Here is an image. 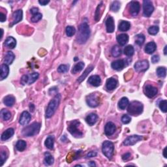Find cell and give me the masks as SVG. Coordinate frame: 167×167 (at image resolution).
<instances>
[{
	"mask_svg": "<svg viewBox=\"0 0 167 167\" xmlns=\"http://www.w3.org/2000/svg\"><path fill=\"white\" fill-rule=\"evenodd\" d=\"M90 35V27L86 22H84L79 26L77 41L79 44L86 43Z\"/></svg>",
	"mask_w": 167,
	"mask_h": 167,
	"instance_id": "cell-1",
	"label": "cell"
},
{
	"mask_svg": "<svg viewBox=\"0 0 167 167\" xmlns=\"http://www.w3.org/2000/svg\"><path fill=\"white\" fill-rule=\"evenodd\" d=\"M60 100H61L60 94H57V95L53 98V99H52L50 102L48 103V107L46 110V113H45L47 118H51L54 114V113H55L57 108L59 107Z\"/></svg>",
	"mask_w": 167,
	"mask_h": 167,
	"instance_id": "cell-2",
	"label": "cell"
},
{
	"mask_svg": "<svg viewBox=\"0 0 167 167\" xmlns=\"http://www.w3.org/2000/svg\"><path fill=\"white\" fill-rule=\"evenodd\" d=\"M41 129V124L37 122L32 123V125L26 126L22 130V135L24 136H33L39 133Z\"/></svg>",
	"mask_w": 167,
	"mask_h": 167,
	"instance_id": "cell-3",
	"label": "cell"
},
{
	"mask_svg": "<svg viewBox=\"0 0 167 167\" xmlns=\"http://www.w3.org/2000/svg\"><path fill=\"white\" fill-rule=\"evenodd\" d=\"M143 105L140 102L134 101L129 105L127 112L130 115L132 116H138L143 112Z\"/></svg>",
	"mask_w": 167,
	"mask_h": 167,
	"instance_id": "cell-4",
	"label": "cell"
},
{
	"mask_svg": "<svg viewBox=\"0 0 167 167\" xmlns=\"http://www.w3.org/2000/svg\"><path fill=\"white\" fill-rule=\"evenodd\" d=\"M114 144L110 141H105L102 143V151L103 154L107 157L108 159H112V156L114 155Z\"/></svg>",
	"mask_w": 167,
	"mask_h": 167,
	"instance_id": "cell-5",
	"label": "cell"
},
{
	"mask_svg": "<svg viewBox=\"0 0 167 167\" xmlns=\"http://www.w3.org/2000/svg\"><path fill=\"white\" fill-rule=\"evenodd\" d=\"M79 125H80V122H79V121H78L77 120H73L71 121V122H69V126L67 127V129L69 133L76 138L80 137V136H82L83 135V133L81 132V130L78 129Z\"/></svg>",
	"mask_w": 167,
	"mask_h": 167,
	"instance_id": "cell-6",
	"label": "cell"
},
{
	"mask_svg": "<svg viewBox=\"0 0 167 167\" xmlns=\"http://www.w3.org/2000/svg\"><path fill=\"white\" fill-rule=\"evenodd\" d=\"M39 77L38 72H33L29 75H25L21 78L20 82L23 85L32 84L37 80Z\"/></svg>",
	"mask_w": 167,
	"mask_h": 167,
	"instance_id": "cell-7",
	"label": "cell"
},
{
	"mask_svg": "<svg viewBox=\"0 0 167 167\" xmlns=\"http://www.w3.org/2000/svg\"><path fill=\"white\" fill-rule=\"evenodd\" d=\"M86 102L87 105L92 108L98 107L100 104L99 95L96 93H92L87 97Z\"/></svg>",
	"mask_w": 167,
	"mask_h": 167,
	"instance_id": "cell-8",
	"label": "cell"
},
{
	"mask_svg": "<svg viewBox=\"0 0 167 167\" xmlns=\"http://www.w3.org/2000/svg\"><path fill=\"white\" fill-rule=\"evenodd\" d=\"M153 11L154 7L152 2L149 0H145L143 1V13L145 16H150L152 14Z\"/></svg>",
	"mask_w": 167,
	"mask_h": 167,
	"instance_id": "cell-9",
	"label": "cell"
},
{
	"mask_svg": "<svg viewBox=\"0 0 167 167\" xmlns=\"http://www.w3.org/2000/svg\"><path fill=\"white\" fill-rule=\"evenodd\" d=\"M149 66H150V65H149L148 60H142L138 61L135 63L134 68L136 72H139L147 71L149 68Z\"/></svg>",
	"mask_w": 167,
	"mask_h": 167,
	"instance_id": "cell-10",
	"label": "cell"
},
{
	"mask_svg": "<svg viewBox=\"0 0 167 167\" xmlns=\"http://www.w3.org/2000/svg\"><path fill=\"white\" fill-rule=\"evenodd\" d=\"M142 139H143V137L139 135L129 136L123 141V145H126V146L135 145L136 143H137L138 141L141 140Z\"/></svg>",
	"mask_w": 167,
	"mask_h": 167,
	"instance_id": "cell-11",
	"label": "cell"
},
{
	"mask_svg": "<svg viewBox=\"0 0 167 167\" xmlns=\"http://www.w3.org/2000/svg\"><path fill=\"white\" fill-rule=\"evenodd\" d=\"M158 92L157 88L151 85H147L144 87V93L149 98H152L157 95Z\"/></svg>",
	"mask_w": 167,
	"mask_h": 167,
	"instance_id": "cell-12",
	"label": "cell"
},
{
	"mask_svg": "<svg viewBox=\"0 0 167 167\" xmlns=\"http://www.w3.org/2000/svg\"><path fill=\"white\" fill-rule=\"evenodd\" d=\"M129 12L131 14L132 16H135L138 15L140 12V4L138 1H133L129 4Z\"/></svg>",
	"mask_w": 167,
	"mask_h": 167,
	"instance_id": "cell-13",
	"label": "cell"
},
{
	"mask_svg": "<svg viewBox=\"0 0 167 167\" xmlns=\"http://www.w3.org/2000/svg\"><path fill=\"white\" fill-rule=\"evenodd\" d=\"M31 120V115L27 111H24L19 119V123L22 125H26Z\"/></svg>",
	"mask_w": 167,
	"mask_h": 167,
	"instance_id": "cell-14",
	"label": "cell"
},
{
	"mask_svg": "<svg viewBox=\"0 0 167 167\" xmlns=\"http://www.w3.org/2000/svg\"><path fill=\"white\" fill-rule=\"evenodd\" d=\"M116 127L115 124L114 123L111 122V121H109L107 124H106L105 127V135L110 136L111 135H112L116 131Z\"/></svg>",
	"mask_w": 167,
	"mask_h": 167,
	"instance_id": "cell-15",
	"label": "cell"
},
{
	"mask_svg": "<svg viewBox=\"0 0 167 167\" xmlns=\"http://www.w3.org/2000/svg\"><path fill=\"white\" fill-rule=\"evenodd\" d=\"M106 28L108 33H113L115 29V24L114 19L112 16H108V19L106 20Z\"/></svg>",
	"mask_w": 167,
	"mask_h": 167,
	"instance_id": "cell-16",
	"label": "cell"
},
{
	"mask_svg": "<svg viewBox=\"0 0 167 167\" xmlns=\"http://www.w3.org/2000/svg\"><path fill=\"white\" fill-rule=\"evenodd\" d=\"M87 82L93 86L98 87L101 85V79L99 75H93L88 78Z\"/></svg>",
	"mask_w": 167,
	"mask_h": 167,
	"instance_id": "cell-17",
	"label": "cell"
},
{
	"mask_svg": "<svg viewBox=\"0 0 167 167\" xmlns=\"http://www.w3.org/2000/svg\"><path fill=\"white\" fill-rule=\"evenodd\" d=\"M13 16V22L10 26V27H12L13 25H14V24L20 22V21L22 20V18H23L22 10L19 9V10H17L15 12H14Z\"/></svg>",
	"mask_w": 167,
	"mask_h": 167,
	"instance_id": "cell-18",
	"label": "cell"
},
{
	"mask_svg": "<svg viewBox=\"0 0 167 167\" xmlns=\"http://www.w3.org/2000/svg\"><path fill=\"white\" fill-rule=\"evenodd\" d=\"M118 84V82L114 78H108L106 82V87L108 91L114 90L115 88H116Z\"/></svg>",
	"mask_w": 167,
	"mask_h": 167,
	"instance_id": "cell-19",
	"label": "cell"
},
{
	"mask_svg": "<svg viewBox=\"0 0 167 167\" xmlns=\"http://www.w3.org/2000/svg\"><path fill=\"white\" fill-rule=\"evenodd\" d=\"M125 65V63L122 59H118L116 61H114V62H112L111 64L112 68L114 70H116V71H121V70L124 68Z\"/></svg>",
	"mask_w": 167,
	"mask_h": 167,
	"instance_id": "cell-20",
	"label": "cell"
},
{
	"mask_svg": "<svg viewBox=\"0 0 167 167\" xmlns=\"http://www.w3.org/2000/svg\"><path fill=\"white\" fill-rule=\"evenodd\" d=\"M117 41L121 46H124L129 41V36L126 33H121L117 36Z\"/></svg>",
	"mask_w": 167,
	"mask_h": 167,
	"instance_id": "cell-21",
	"label": "cell"
},
{
	"mask_svg": "<svg viewBox=\"0 0 167 167\" xmlns=\"http://www.w3.org/2000/svg\"><path fill=\"white\" fill-rule=\"evenodd\" d=\"M14 133V129L13 128H9L4 131L2 133V135L1 136V140L2 141H5L7 140L9 138H11L12 136H13Z\"/></svg>",
	"mask_w": 167,
	"mask_h": 167,
	"instance_id": "cell-22",
	"label": "cell"
},
{
	"mask_svg": "<svg viewBox=\"0 0 167 167\" xmlns=\"http://www.w3.org/2000/svg\"><path fill=\"white\" fill-rule=\"evenodd\" d=\"M104 9H105L104 5H103V3L101 1V4L97 6V7L96 11H95V20L96 22H98V21L100 20V19H101Z\"/></svg>",
	"mask_w": 167,
	"mask_h": 167,
	"instance_id": "cell-23",
	"label": "cell"
},
{
	"mask_svg": "<svg viewBox=\"0 0 167 167\" xmlns=\"http://www.w3.org/2000/svg\"><path fill=\"white\" fill-rule=\"evenodd\" d=\"M156 48H157L156 44L154 42L151 41V42H148V43L145 45L144 50L147 54H151L156 50Z\"/></svg>",
	"mask_w": 167,
	"mask_h": 167,
	"instance_id": "cell-24",
	"label": "cell"
},
{
	"mask_svg": "<svg viewBox=\"0 0 167 167\" xmlns=\"http://www.w3.org/2000/svg\"><path fill=\"white\" fill-rule=\"evenodd\" d=\"M97 119H98L97 115L94 113H92L89 114L88 116L86 117V121L89 125L92 126L94 125V124H95L97 121Z\"/></svg>",
	"mask_w": 167,
	"mask_h": 167,
	"instance_id": "cell-25",
	"label": "cell"
},
{
	"mask_svg": "<svg viewBox=\"0 0 167 167\" xmlns=\"http://www.w3.org/2000/svg\"><path fill=\"white\" fill-rule=\"evenodd\" d=\"M16 41L14 37H8L5 41V46L11 49H13V48L16 47Z\"/></svg>",
	"mask_w": 167,
	"mask_h": 167,
	"instance_id": "cell-26",
	"label": "cell"
},
{
	"mask_svg": "<svg viewBox=\"0 0 167 167\" xmlns=\"http://www.w3.org/2000/svg\"><path fill=\"white\" fill-rule=\"evenodd\" d=\"M15 58V56H14V54L11 51H9L6 54V55L5 56V58H4V63L5 64H7V65H11L13 63V61L14 60Z\"/></svg>",
	"mask_w": 167,
	"mask_h": 167,
	"instance_id": "cell-27",
	"label": "cell"
},
{
	"mask_svg": "<svg viewBox=\"0 0 167 167\" xmlns=\"http://www.w3.org/2000/svg\"><path fill=\"white\" fill-rule=\"evenodd\" d=\"M9 73V68L7 64H2L1 65V80H4L5 78L7 77V76Z\"/></svg>",
	"mask_w": 167,
	"mask_h": 167,
	"instance_id": "cell-28",
	"label": "cell"
},
{
	"mask_svg": "<svg viewBox=\"0 0 167 167\" xmlns=\"http://www.w3.org/2000/svg\"><path fill=\"white\" fill-rule=\"evenodd\" d=\"M130 24L128 21L122 20L119 24V26H118V29H119L120 32H127L130 29Z\"/></svg>",
	"mask_w": 167,
	"mask_h": 167,
	"instance_id": "cell-29",
	"label": "cell"
},
{
	"mask_svg": "<svg viewBox=\"0 0 167 167\" xmlns=\"http://www.w3.org/2000/svg\"><path fill=\"white\" fill-rule=\"evenodd\" d=\"M54 162V159L50 153H44V164L46 166L52 165Z\"/></svg>",
	"mask_w": 167,
	"mask_h": 167,
	"instance_id": "cell-30",
	"label": "cell"
},
{
	"mask_svg": "<svg viewBox=\"0 0 167 167\" xmlns=\"http://www.w3.org/2000/svg\"><path fill=\"white\" fill-rule=\"evenodd\" d=\"M15 102V98L13 95L6 96L4 99V103L7 107H13Z\"/></svg>",
	"mask_w": 167,
	"mask_h": 167,
	"instance_id": "cell-31",
	"label": "cell"
},
{
	"mask_svg": "<svg viewBox=\"0 0 167 167\" xmlns=\"http://www.w3.org/2000/svg\"><path fill=\"white\" fill-rule=\"evenodd\" d=\"M129 105V99L127 97L121 98L119 102H118V108H119L120 110H125V109L127 107V106Z\"/></svg>",
	"mask_w": 167,
	"mask_h": 167,
	"instance_id": "cell-32",
	"label": "cell"
},
{
	"mask_svg": "<svg viewBox=\"0 0 167 167\" xmlns=\"http://www.w3.org/2000/svg\"><path fill=\"white\" fill-rule=\"evenodd\" d=\"M93 69V66H90L86 70H85V71H84V73L80 77L78 78V80H77V81L78 82L81 83L84 80V79L87 77V76L89 75L90 72L92 71Z\"/></svg>",
	"mask_w": 167,
	"mask_h": 167,
	"instance_id": "cell-33",
	"label": "cell"
},
{
	"mask_svg": "<svg viewBox=\"0 0 167 167\" xmlns=\"http://www.w3.org/2000/svg\"><path fill=\"white\" fill-rule=\"evenodd\" d=\"M84 63L82 62H78L73 67V68L72 69L71 72L72 74L77 73V72H80L82 70L84 69Z\"/></svg>",
	"mask_w": 167,
	"mask_h": 167,
	"instance_id": "cell-34",
	"label": "cell"
},
{
	"mask_svg": "<svg viewBox=\"0 0 167 167\" xmlns=\"http://www.w3.org/2000/svg\"><path fill=\"white\" fill-rule=\"evenodd\" d=\"M54 137L53 136H48L45 140L44 144L46 147L50 150H52L54 148Z\"/></svg>",
	"mask_w": 167,
	"mask_h": 167,
	"instance_id": "cell-35",
	"label": "cell"
},
{
	"mask_svg": "<svg viewBox=\"0 0 167 167\" xmlns=\"http://www.w3.org/2000/svg\"><path fill=\"white\" fill-rule=\"evenodd\" d=\"M0 114H1V118L4 121H8L11 117V112L9 110H6V109H2L1 110V112H0Z\"/></svg>",
	"mask_w": 167,
	"mask_h": 167,
	"instance_id": "cell-36",
	"label": "cell"
},
{
	"mask_svg": "<svg viewBox=\"0 0 167 167\" xmlns=\"http://www.w3.org/2000/svg\"><path fill=\"white\" fill-rule=\"evenodd\" d=\"M16 148L19 151H24L26 148V142L24 140H20L17 142L16 144Z\"/></svg>",
	"mask_w": 167,
	"mask_h": 167,
	"instance_id": "cell-37",
	"label": "cell"
},
{
	"mask_svg": "<svg viewBox=\"0 0 167 167\" xmlns=\"http://www.w3.org/2000/svg\"><path fill=\"white\" fill-rule=\"evenodd\" d=\"M112 55L114 57H118L121 56V50L120 47H119L118 45H115L113 47L112 49Z\"/></svg>",
	"mask_w": 167,
	"mask_h": 167,
	"instance_id": "cell-38",
	"label": "cell"
},
{
	"mask_svg": "<svg viewBox=\"0 0 167 167\" xmlns=\"http://www.w3.org/2000/svg\"><path fill=\"white\" fill-rule=\"evenodd\" d=\"M124 54L127 56H132L135 52L134 48L132 45H128L125 48H124Z\"/></svg>",
	"mask_w": 167,
	"mask_h": 167,
	"instance_id": "cell-39",
	"label": "cell"
},
{
	"mask_svg": "<svg viewBox=\"0 0 167 167\" xmlns=\"http://www.w3.org/2000/svg\"><path fill=\"white\" fill-rule=\"evenodd\" d=\"M157 75L160 78H165L166 75V69L163 67H159L156 70Z\"/></svg>",
	"mask_w": 167,
	"mask_h": 167,
	"instance_id": "cell-40",
	"label": "cell"
},
{
	"mask_svg": "<svg viewBox=\"0 0 167 167\" xmlns=\"http://www.w3.org/2000/svg\"><path fill=\"white\" fill-rule=\"evenodd\" d=\"M145 41V36L143 34H138L136 35L135 42L139 46H142Z\"/></svg>",
	"mask_w": 167,
	"mask_h": 167,
	"instance_id": "cell-41",
	"label": "cell"
},
{
	"mask_svg": "<svg viewBox=\"0 0 167 167\" xmlns=\"http://www.w3.org/2000/svg\"><path fill=\"white\" fill-rule=\"evenodd\" d=\"M120 6H121V4H120V1H115L112 4L111 7H110V9L113 12H118V11L120 10Z\"/></svg>",
	"mask_w": 167,
	"mask_h": 167,
	"instance_id": "cell-42",
	"label": "cell"
},
{
	"mask_svg": "<svg viewBox=\"0 0 167 167\" xmlns=\"http://www.w3.org/2000/svg\"><path fill=\"white\" fill-rule=\"evenodd\" d=\"M159 31V28L157 26H151L150 28L148 29V33L150 35H156L157 34V33Z\"/></svg>",
	"mask_w": 167,
	"mask_h": 167,
	"instance_id": "cell-43",
	"label": "cell"
},
{
	"mask_svg": "<svg viewBox=\"0 0 167 167\" xmlns=\"http://www.w3.org/2000/svg\"><path fill=\"white\" fill-rule=\"evenodd\" d=\"M65 32H66V34L68 36V37H72V36H73L75 34L76 29L74 27L67 26L66 28Z\"/></svg>",
	"mask_w": 167,
	"mask_h": 167,
	"instance_id": "cell-44",
	"label": "cell"
},
{
	"mask_svg": "<svg viewBox=\"0 0 167 167\" xmlns=\"http://www.w3.org/2000/svg\"><path fill=\"white\" fill-rule=\"evenodd\" d=\"M159 107L161 109V110L164 113H166L167 112V101L166 100H162L161 101L159 102Z\"/></svg>",
	"mask_w": 167,
	"mask_h": 167,
	"instance_id": "cell-45",
	"label": "cell"
},
{
	"mask_svg": "<svg viewBox=\"0 0 167 167\" xmlns=\"http://www.w3.org/2000/svg\"><path fill=\"white\" fill-rule=\"evenodd\" d=\"M69 71V66L67 65H61L57 68V71L59 73H65Z\"/></svg>",
	"mask_w": 167,
	"mask_h": 167,
	"instance_id": "cell-46",
	"label": "cell"
},
{
	"mask_svg": "<svg viewBox=\"0 0 167 167\" xmlns=\"http://www.w3.org/2000/svg\"><path fill=\"white\" fill-rule=\"evenodd\" d=\"M42 15L41 13H38L35 14H33L32 18L31 19V21L32 22H37L39 20H41L42 19Z\"/></svg>",
	"mask_w": 167,
	"mask_h": 167,
	"instance_id": "cell-47",
	"label": "cell"
},
{
	"mask_svg": "<svg viewBox=\"0 0 167 167\" xmlns=\"http://www.w3.org/2000/svg\"><path fill=\"white\" fill-rule=\"evenodd\" d=\"M7 159V154L5 151H1V163H0V166H3L5 161Z\"/></svg>",
	"mask_w": 167,
	"mask_h": 167,
	"instance_id": "cell-48",
	"label": "cell"
},
{
	"mask_svg": "<svg viewBox=\"0 0 167 167\" xmlns=\"http://www.w3.org/2000/svg\"><path fill=\"white\" fill-rule=\"evenodd\" d=\"M130 120H131V118L129 116V115L124 114L123 116L121 117V121L123 124H128L130 122Z\"/></svg>",
	"mask_w": 167,
	"mask_h": 167,
	"instance_id": "cell-49",
	"label": "cell"
},
{
	"mask_svg": "<svg viewBox=\"0 0 167 167\" xmlns=\"http://www.w3.org/2000/svg\"><path fill=\"white\" fill-rule=\"evenodd\" d=\"M159 60H160V57L159 56H157V55H154L151 57V62H152L153 63H156L157 62H159Z\"/></svg>",
	"mask_w": 167,
	"mask_h": 167,
	"instance_id": "cell-50",
	"label": "cell"
},
{
	"mask_svg": "<svg viewBox=\"0 0 167 167\" xmlns=\"http://www.w3.org/2000/svg\"><path fill=\"white\" fill-rule=\"evenodd\" d=\"M130 153H127L123 155L122 159L123 161H127V160L130 159Z\"/></svg>",
	"mask_w": 167,
	"mask_h": 167,
	"instance_id": "cell-51",
	"label": "cell"
},
{
	"mask_svg": "<svg viewBox=\"0 0 167 167\" xmlns=\"http://www.w3.org/2000/svg\"><path fill=\"white\" fill-rule=\"evenodd\" d=\"M97 153L96 151H90V153H87V157H96L97 156Z\"/></svg>",
	"mask_w": 167,
	"mask_h": 167,
	"instance_id": "cell-52",
	"label": "cell"
},
{
	"mask_svg": "<svg viewBox=\"0 0 167 167\" xmlns=\"http://www.w3.org/2000/svg\"><path fill=\"white\" fill-rule=\"evenodd\" d=\"M6 19H7V18H6V15L4 13H3L2 12H1V13H0V20H1V22H5Z\"/></svg>",
	"mask_w": 167,
	"mask_h": 167,
	"instance_id": "cell-53",
	"label": "cell"
},
{
	"mask_svg": "<svg viewBox=\"0 0 167 167\" xmlns=\"http://www.w3.org/2000/svg\"><path fill=\"white\" fill-rule=\"evenodd\" d=\"M31 13L33 14H35L39 13V9L36 8V7H33L31 9Z\"/></svg>",
	"mask_w": 167,
	"mask_h": 167,
	"instance_id": "cell-54",
	"label": "cell"
},
{
	"mask_svg": "<svg viewBox=\"0 0 167 167\" xmlns=\"http://www.w3.org/2000/svg\"><path fill=\"white\" fill-rule=\"evenodd\" d=\"M49 2H50V1H41V0H40V1H39V4H41V5H43V6L47 5Z\"/></svg>",
	"mask_w": 167,
	"mask_h": 167,
	"instance_id": "cell-55",
	"label": "cell"
},
{
	"mask_svg": "<svg viewBox=\"0 0 167 167\" xmlns=\"http://www.w3.org/2000/svg\"><path fill=\"white\" fill-rule=\"evenodd\" d=\"M166 148H165V149L163 150V156L165 157V158H166Z\"/></svg>",
	"mask_w": 167,
	"mask_h": 167,
	"instance_id": "cell-56",
	"label": "cell"
},
{
	"mask_svg": "<svg viewBox=\"0 0 167 167\" xmlns=\"http://www.w3.org/2000/svg\"><path fill=\"white\" fill-rule=\"evenodd\" d=\"M89 166H95V164L93 161H91L89 164H88Z\"/></svg>",
	"mask_w": 167,
	"mask_h": 167,
	"instance_id": "cell-57",
	"label": "cell"
},
{
	"mask_svg": "<svg viewBox=\"0 0 167 167\" xmlns=\"http://www.w3.org/2000/svg\"><path fill=\"white\" fill-rule=\"evenodd\" d=\"M166 48L167 47L165 46V48H164V54H165V55H166Z\"/></svg>",
	"mask_w": 167,
	"mask_h": 167,
	"instance_id": "cell-58",
	"label": "cell"
}]
</instances>
